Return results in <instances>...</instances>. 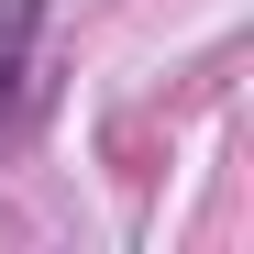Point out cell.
Here are the masks:
<instances>
[{
  "instance_id": "cell-1",
  "label": "cell",
  "mask_w": 254,
  "mask_h": 254,
  "mask_svg": "<svg viewBox=\"0 0 254 254\" xmlns=\"http://www.w3.org/2000/svg\"><path fill=\"white\" fill-rule=\"evenodd\" d=\"M33 45H45V0H0V122L33 89Z\"/></svg>"
}]
</instances>
